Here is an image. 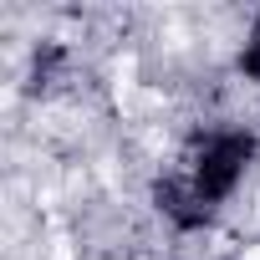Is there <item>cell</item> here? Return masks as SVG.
I'll return each mask as SVG.
<instances>
[{
    "label": "cell",
    "mask_w": 260,
    "mask_h": 260,
    "mask_svg": "<svg viewBox=\"0 0 260 260\" xmlns=\"http://www.w3.org/2000/svg\"><path fill=\"white\" fill-rule=\"evenodd\" d=\"M250 158H255V138H250V133H214V138H204V143L184 158V169H179L174 179H164V184L153 189V199H158V209H164L174 224L199 230V224H209L214 209L235 194V184L245 179Z\"/></svg>",
    "instance_id": "6da1fadb"
},
{
    "label": "cell",
    "mask_w": 260,
    "mask_h": 260,
    "mask_svg": "<svg viewBox=\"0 0 260 260\" xmlns=\"http://www.w3.org/2000/svg\"><path fill=\"white\" fill-rule=\"evenodd\" d=\"M240 72L260 82V21H255V31H250V41H245V51H240Z\"/></svg>",
    "instance_id": "7a4b0ae2"
}]
</instances>
